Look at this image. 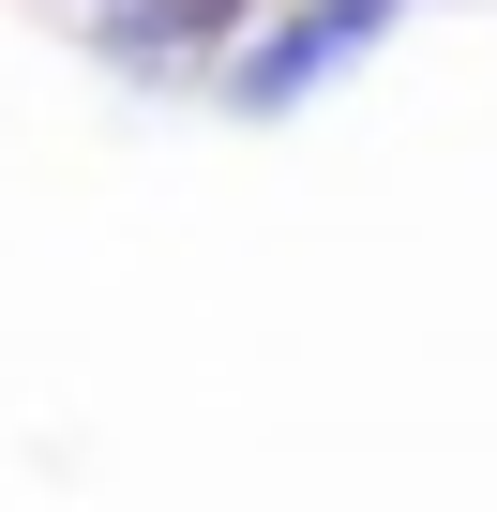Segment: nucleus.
Masks as SVG:
<instances>
[{
    "instance_id": "f03ea898",
    "label": "nucleus",
    "mask_w": 497,
    "mask_h": 512,
    "mask_svg": "<svg viewBox=\"0 0 497 512\" xmlns=\"http://www.w3.org/2000/svg\"><path fill=\"white\" fill-rule=\"evenodd\" d=\"M91 46H106L136 91H166V76H196L211 46H241V0H91Z\"/></svg>"
},
{
    "instance_id": "f257e3e1",
    "label": "nucleus",
    "mask_w": 497,
    "mask_h": 512,
    "mask_svg": "<svg viewBox=\"0 0 497 512\" xmlns=\"http://www.w3.org/2000/svg\"><path fill=\"white\" fill-rule=\"evenodd\" d=\"M392 16H407V0H302L272 46H241V61H226V106H241V121H287V106H302L317 76H347Z\"/></svg>"
}]
</instances>
